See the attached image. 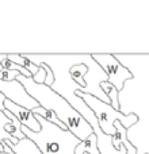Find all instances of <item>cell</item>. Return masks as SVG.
I'll list each match as a JSON object with an SVG mask.
<instances>
[{
	"label": "cell",
	"instance_id": "2",
	"mask_svg": "<svg viewBox=\"0 0 149 154\" xmlns=\"http://www.w3.org/2000/svg\"><path fill=\"white\" fill-rule=\"evenodd\" d=\"M74 93H76V96L81 97L83 101L88 106V108L95 114L96 119H98V123H99V127H100L102 133L106 134V135L114 137V134H115L114 123L117 122V120L126 128V130L132 128L137 122H138V116H137L136 114L125 115V114H122V112L114 109L110 104L103 103L102 100H99V99L94 97V96H91V95L80 92L79 89H77Z\"/></svg>",
	"mask_w": 149,
	"mask_h": 154
},
{
	"label": "cell",
	"instance_id": "7",
	"mask_svg": "<svg viewBox=\"0 0 149 154\" xmlns=\"http://www.w3.org/2000/svg\"><path fill=\"white\" fill-rule=\"evenodd\" d=\"M79 153H85V154H100L98 149V139H96V135L92 134L90 135L85 141H81L77 147L74 149V154Z\"/></svg>",
	"mask_w": 149,
	"mask_h": 154
},
{
	"label": "cell",
	"instance_id": "3",
	"mask_svg": "<svg viewBox=\"0 0 149 154\" xmlns=\"http://www.w3.org/2000/svg\"><path fill=\"white\" fill-rule=\"evenodd\" d=\"M92 60L103 69V72L109 77V82L121 92L125 87V82L128 80L133 79V73L125 68L113 54H91Z\"/></svg>",
	"mask_w": 149,
	"mask_h": 154
},
{
	"label": "cell",
	"instance_id": "11",
	"mask_svg": "<svg viewBox=\"0 0 149 154\" xmlns=\"http://www.w3.org/2000/svg\"><path fill=\"white\" fill-rule=\"evenodd\" d=\"M5 57H7V56H2V54H0V62H2L3 60L5 58ZM0 70H2V66H0Z\"/></svg>",
	"mask_w": 149,
	"mask_h": 154
},
{
	"label": "cell",
	"instance_id": "12",
	"mask_svg": "<svg viewBox=\"0 0 149 154\" xmlns=\"http://www.w3.org/2000/svg\"><path fill=\"white\" fill-rule=\"evenodd\" d=\"M0 154H5V153H2V152H0Z\"/></svg>",
	"mask_w": 149,
	"mask_h": 154
},
{
	"label": "cell",
	"instance_id": "6",
	"mask_svg": "<svg viewBox=\"0 0 149 154\" xmlns=\"http://www.w3.org/2000/svg\"><path fill=\"white\" fill-rule=\"evenodd\" d=\"M4 142L12 150L14 154H42L40 147L33 141H30L29 138H26V137L23 139H21V141H18L16 145H12L10 141H4Z\"/></svg>",
	"mask_w": 149,
	"mask_h": 154
},
{
	"label": "cell",
	"instance_id": "9",
	"mask_svg": "<svg viewBox=\"0 0 149 154\" xmlns=\"http://www.w3.org/2000/svg\"><path fill=\"white\" fill-rule=\"evenodd\" d=\"M88 73V68L83 64H74L69 68V76L72 77V80L76 84H79L80 87L84 91L85 88V81H84V76Z\"/></svg>",
	"mask_w": 149,
	"mask_h": 154
},
{
	"label": "cell",
	"instance_id": "4",
	"mask_svg": "<svg viewBox=\"0 0 149 154\" xmlns=\"http://www.w3.org/2000/svg\"><path fill=\"white\" fill-rule=\"evenodd\" d=\"M0 92L4 95L7 100L12 101V103L18 104L29 111H33L34 108L40 107V104L26 92L22 84L16 80H14V81H2L0 80Z\"/></svg>",
	"mask_w": 149,
	"mask_h": 154
},
{
	"label": "cell",
	"instance_id": "8",
	"mask_svg": "<svg viewBox=\"0 0 149 154\" xmlns=\"http://www.w3.org/2000/svg\"><path fill=\"white\" fill-rule=\"evenodd\" d=\"M7 58L10 60V61H12L14 64L21 65L22 68H24L27 72L31 73V76H35L38 73L40 68L35 66L31 61H29V60L26 58V56H22V54H7Z\"/></svg>",
	"mask_w": 149,
	"mask_h": 154
},
{
	"label": "cell",
	"instance_id": "5",
	"mask_svg": "<svg viewBox=\"0 0 149 154\" xmlns=\"http://www.w3.org/2000/svg\"><path fill=\"white\" fill-rule=\"evenodd\" d=\"M4 108L7 109V111H10L11 114L21 122V125L23 126V127L29 128V130L34 131V133H38V131L41 130L40 123L35 119V115L33 114L31 111H29V109H26V108H23V107L18 106V104L12 103V101L7 100V99L4 100Z\"/></svg>",
	"mask_w": 149,
	"mask_h": 154
},
{
	"label": "cell",
	"instance_id": "13",
	"mask_svg": "<svg viewBox=\"0 0 149 154\" xmlns=\"http://www.w3.org/2000/svg\"><path fill=\"white\" fill-rule=\"evenodd\" d=\"M147 154H148V153H147Z\"/></svg>",
	"mask_w": 149,
	"mask_h": 154
},
{
	"label": "cell",
	"instance_id": "1",
	"mask_svg": "<svg viewBox=\"0 0 149 154\" xmlns=\"http://www.w3.org/2000/svg\"><path fill=\"white\" fill-rule=\"evenodd\" d=\"M16 81L22 84L26 92L40 104V107L46 108L56 114L59 120L67 126L68 131L73 134L79 141H85L94 134L91 126L83 119V116L71 107V104L64 97L56 93L50 87L45 84H35L33 79H27L22 75L16 76Z\"/></svg>",
	"mask_w": 149,
	"mask_h": 154
},
{
	"label": "cell",
	"instance_id": "10",
	"mask_svg": "<svg viewBox=\"0 0 149 154\" xmlns=\"http://www.w3.org/2000/svg\"><path fill=\"white\" fill-rule=\"evenodd\" d=\"M31 112H33L34 115H38V116L43 118V119L48 120V122L52 123V125H56L57 127L62 128V130H68L67 126H65L64 123L61 122V120H59V118L56 116V114H53V112L49 111V109L42 108V107H38V108H34V109H33Z\"/></svg>",
	"mask_w": 149,
	"mask_h": 154
}]
</instances>
